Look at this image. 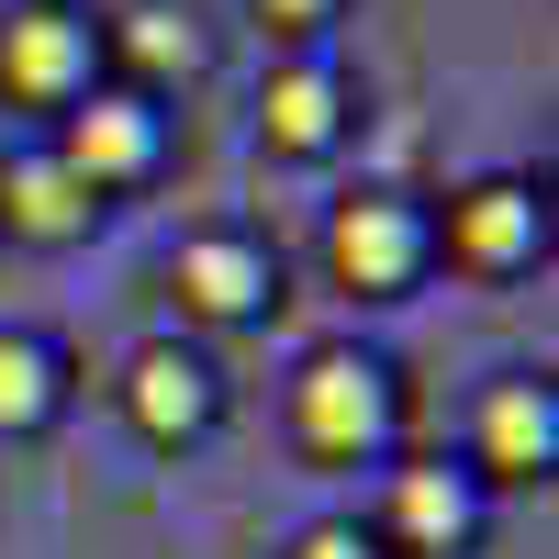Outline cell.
Masks as SVG:
<instances>
[{
  "instance_id": "cell-1",
  "label": "cell",
  "mask_w": 559,
  "mask_h": 559,
  "mask_svg": "<svg viewBox=\"0 0 559 559\" xmlns=\"http://www.w3.org/2000/svg\"><path fill=\"white\" fill-rule=\"evenodd\" d=\"M280 426L313 471H392L403 437H414V403H403V358L369 347V336H324L292 358L280 381Z\"/></svg>"
},
{
  "instance_id": "cell-2",
  "label": "cell",
  "mask_w": 559,
  "mask_h": 559,
  "mask_svg": "<svg viewBox=\"0 0 559 559\" xmlns=\"http://www.w3.org/2000/svg\"><path fill=\"white\" fill-rule=\"evenodd\" d=\"M313 269L324 292L358 302V313H392L437 280V236H426V191H403V179H358V191L324 202L313 224Z\"/></svg>"
},
{
  "instance_id": "cell-3",
  "label": "cell",
  "mask_w": 559,
  "mask_h": 559,
  "mask_svg": "<svg viewBox=\"0 0 559 559\" xmlns=\"http://www.w3.org/2000/svg\"><path fill=\"white\" fill-rule=\"evenodd\" d=\"M426 236H437V269H448V280L515 292V280L548 269L559 213H548V179H537V168H481V179L426 191Z\"/></svg>"
},
{
  "instance_id": "cell-4",
  "label": "cell",
  "mask_w": 559,
  "mask_h": 559,
  "mask_svg": "<svg viewBox=\"0 0 559 559\" xmlns=\"http://www.w3.org/2000/svg\"><path fill=\"white\" fill-rule=\"evenodd\" d=\"M102 90V0H0V112L34 134Z\"/></svg>"
},
{
  "instance_id": "cell-5",
  "label": "cell",
  "mask_w": 559,
  "mask_h": 559,
  "mask_svg": "<svg viewBox=\"0 0 559 559\" xmlns=\"http://www.w3.org/2000/svg\"><path fill=\"white\" fill-rule=\"evenodd\" d=\"M112 414H123L134 448L191 459V448H213V426H224V358H213L202 336H179V324H157V336L123 347V369H112Z\"/></svg>"
},
{
  "instance_id": "cell-6",
  "label": "cell",
  "mask_w": 559,
  "mask_h": 559,
  "mask_svg": "<svg viewBox=\"0 0 559 559\" xmlns=\"http://www.w3.org/2000/svg\"><path fill=\"white\" fill-rule=\"evenodd\" d=\"M168 302H179V336H247L292 302V269L258 224H191V236L168 247Z\"/></svg>"
},
{
  "instance_id": "cell-7",
  "label": "cell",
  "mask_w": 559,
  "mask_h": 559,
  "mask_svg": "<svg viewBox=\"0 0 559 559\" xmlns=\"http://www.w3.org/2000/svg\"><path fill=\"white\" fill-rule=\"evenodd\" d=\"M247 123H258V157L269 168H336L358 146V79L336 68V45H313V57H269Z\"/></svg>"
},
{
  "instance_id": "cell-8",
  "label": "cell",
  "mask_w": 559,
  "mask_h": 559,
  "mask_svg": "<svg viewBox=\"0 0 559 559\" xmlns=\"http://www.w3.org/2000/svg\"><path fill=\"white\" fill-rule=\"evenodd\" d=\"M492 526V492L459 471L448 448H403L381 492H369V537H381L392 559H471Z\"/></svg>"
},
{
  "instance_id": "cell-9",
  "label": "cell",
  "mask_w": 559,
  "mask_h": 559,
  "mask_svg": "<svg viewBox=\"0 0 559 559\" xmlns=\"http://www.w3.org/2000/svg\"><path fill=\"white\" fill-rule=\"evenodd\" d=\"M459 471L481 492H537L559 471V381L548 369H492L459 414Z\"/></svg>"
},
{
  "instance_id": "cell-10",
  "label": "cell",
  "mask_w": 559,
  "mask_h": 559,
  "mask_svg": "<svg viewBox=\"0 0 559 559\" xmlns=\"http://www.w3.org/2000/svg\"><path fill=\"white\" fill-rule=\"evenodd\" d=\"M45 146H57V157L79 168V191L112 213V202H134V191H157V179H168V112L102 79L79 112H57V123H45Z\"/></svg>"
},
{
  "instance_id": "cell-11",
  "label": "cell",
  "mask_w": 559,
  "mask_h": 559,
  "mask_svg": "<svg viewBox=\"0 0 559 559\" xmlns=\"http://www.w3.org/2000/svg\"><path fill=\"white\" fill-rule=\"evenodd\" d=\"M102 79L134 90V102H191L213 79V23L191 0H102Z\"/></svg>"
},
{
  "instance_id": "cell-12",
  "label": "cell",
  "mask_w": 559,
  "mask_h": 559,
  "mask_svg": "<svg viewBox=\"0 0 559 559\" xmlns=\"http://www.w3.org/2000/svg\"><path fill=\"white\" fill-rule=\"evenodd\" d=\"M102 236V202L79 191V168L45 146V134H12L0 146V247H23V258H68Z\"/></svg>"
},
{
  "instance_id": "cell-13",
  "label": "cell",
  "mask_w": 559,
  "mask_h": 559,
  "mask_svg": "<svg viewBox=\"0 0 559 559\" xmlns=\"http://www.w3.org/2000/svg\"><path fill=\"white\" fill-rule=\"evenodd\" d=\"M68 403H79V358H68V336H45V324H0V448L57 437Z\"/></svg>"
},
{
  "instance_id": "cell-14",
  "label": "cell",
  "mask_w": 559,
  "mask_h": 559,
  "mask_svg": "<svg viewBox=\"0 0 559 559\" xmlns=\"http://www.w3.org/2000/svg\"><path fill=\"white\" fill-rule=\"evenodd\" d=\"M247 23L269 34V57H313V45L347 23V0H247Z\"/></svg>"
},
{
  "instance_id": "cell-15",
  "label": "cell",
  "mask_w": 559,
  "mask_h": 559,
  "mask_svg": "<svg viewBox=\"0 0 559 559\" xmlns=\"http://www.w3.org/2000/svg\"><path fill=\"white\" fill-rule=\"evenodd\" d=\"M280 559H392V548L369 537V515L347 503V515H302L292 537H280Z\"/></svg>"
}]
</instances>
